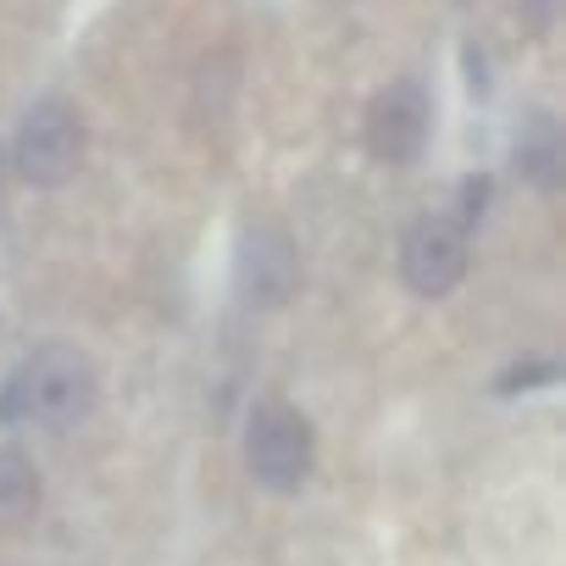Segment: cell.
Returning a JSON list of instances; mask_svg holds the SVG:
<instances>
[{"label": "cell", "mask_w": 566, "mask_h": 566, "mask_svg": "<svg viewBox=\"0 0 566 566\" xmlns=\"http://www.w3.org/2000/svg\"><path fill=\"white\" fill-rule=\"evenodd\" d=\"M428 128H433V106H428V90L411 84V78H395L389 90L373 95L367 106V145L378 161L389 167H406L422 156L428 145Z\"/></svg>", "instance_id": "obj_4"}, {"label": "cell", "mask_w": 566, "mask_h": 566, "mask_svg": "<svg viewBox=\"0 0 566 566\" xmlns=\"http://www.w3.org/2000/svg\"><path fill=\"white\" fill-rule=\"evenodd\" d=\"M516 167H522V178L538 184V189H555V184H560L566 150H560V123H555L549 112H533V117L522 123V134H516Z\"/></svg>", "instance_id": "obj_7"}, {"label": "cell", "mask_w": 566, "mask_h": 566, "mask_svg": "<svg viewBox=\"0 0 566 566\" xmlns=\"http://www.w3.org/2000/svg\"><path fill=\"white\" fill-rule=\"evenodd\" d=\"M40 505V472L23 450H0V527L29 522Z\"/></svg>", "instance_id": "obj_8"}, {"label": "cell", "mask_w": 566, "mask_h": 566, "mask_svg": "<svg viewBox=\"0 0 566 566\" xmlns=\"http://www.w3.org/2000/svg\"><path fill=\"white\" fill-rule=\"evenodd\" d=\"M12 161L29 184L40 189H56L78 172L84 161V123L73 106L62 101H40L23 123H18V145H12Z\"/></svg>", "instance_id": "obj_3"}, {"label": "cell", "mask_w": 566, "mask_h": 566, "mask_svg": "<svg viewBox=\"0 0 566 566\" xmlns=\"http://www.w3.org/2000/svg\"><path fill=\"white\" fill-rule=\"evenodd\" d=\"M400 277L422 301H439L450 295L455 283L467 277V233L450 222V217H422L406 228L400 239Z\"/></svg>", "instance_id": "obj_5"}, {"label": "cell", "mask_w": 566, "mask_h": 566, "mask_svg": "<svg viewBox=\"0 0 566 566\" xmlns=\"http://www.w3.org/2000/svg\"><path fill=\"white\" fill-rule=\"evenodd\" d=\"M538 384H555V361H533V367H511L500 378V395H516V389H538Z\"/></svg>", "instance_id": "obj_9"}, {"label": "cell", "mask_w": 566, "mask_h": 566, "mask_svg": "<svg viewBox=\"0 0 566 566\" xmlns=\"http://www.w3.org/2000/svg\"><path fill=\"white\" fill-rule=\"evenodd\" d=\"M95 406V367L73 345L34 350L7 384H0V422L12 428H73Z\"/></svg>", "instance_id": "obj_1"}, {"label": "cell", "mask_w": 566, "mask_h": 566, "mask_svg": "<svg viewBox=\"0 0 566 566\" xmlns=\"http://www.w3.org/2000/svg\"><path fill=\"white\" fill-rule=\"evenodd\" d=\"M312 455H317V439H312V422L295 406H283V400L255 406V417L244 428V467L261 489L295 494L312 472Z\"/></svg>", "instance_id": "obj_2"}, {"label": "cell", "mask_w": 566, "mask_h": 566, "mask_svg": "<svg viewBox=\"0 0 566 566\" xmlns=\"http://www.w3.org/2000/svg\"><path fill=\"white\" fill-rule=\"evenodd\" d=\"M239 295L250 306H283L295 295V277H301V261H295V244L283 239L277 228H250L239 239Z\"/></svg>", "instance_id": "obj_6"}]
</instances>
